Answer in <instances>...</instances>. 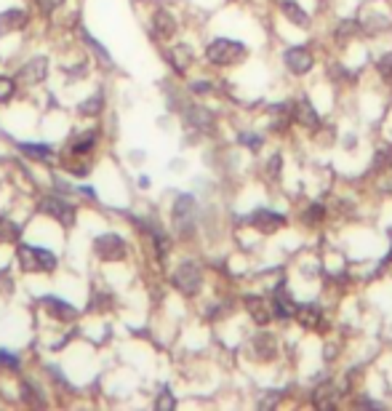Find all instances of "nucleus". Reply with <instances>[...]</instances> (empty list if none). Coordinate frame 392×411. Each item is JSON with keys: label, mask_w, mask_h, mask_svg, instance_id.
<instances>
[{"label": "nucleus", "mask_w": 392, "mask_h": 411, "mask_svg": "<svg viewBox=\"0 0 392 411\" xmlns=\"http://www.w3.org/2000/svg\"><path fill=\"white\" fill-rule=\"evenodd\" d=\"M246 54H248L246 46L238 43V40H229V38H219V40H213L211 46L206 48V57L216 67H232V64L246 59Z\"/></svg>", "instance_id": "nucleus-1"}, {"label": "nucleus", "mask_w": 392, "mask_h": 411, "mask_svg": "<svg viewBox=\"0 0 392 411\" xmlns=\"http://www.w3.org/2000/svg\"><path fill=\"white\" fill-rule=\"evenodd\" d=\"M19 264L27 273H51L56 267V257L45 248H35V246H22L19 248Z\"/></svg>", "instance_id": "nucleus-2"}, {"label": "nucleus", "mask_w": 392, "mask_h": 411, "mask_svg": "<svg viewBox=\"0 0 392 411\" xmlns=\"http://www.w3.org/2000/svg\"><path fill=\"white\" fill-rule=\"evenodd\" d=\"M200 283H203V275H200L195 262H184V264L176 267V273H174V286H176L181 294L193 297V294L200 291Z\"/></svg>", "instance_id": "nucleus-3"}, {"label": "nucleus", "mask_w": 392, "mask_h": 411, "mask_svg": "<svg viewBox=\"0 0 392 411\" xmlns=\"http://www.w3.org/2000/svg\"><path fill=\"white\" fill-rule=\"evenodd\" d=\"M93 251H96V257L102 262H118V259L126 257V244H123L121 235L107 232V235H99L93 241Z\"/></svg>", "instance_id": "nucleus-4"}, {"label": "nucleus", "mask_w": 392, "mask_h": 411, "mask_svg": "<svg viewBox=\"0 0 392 411\" xmlns=\"http://www.w3.org/2000/svg\"><path fill=\"white\" fill-rule=\"evenodd\" d=\"M40 209H43L51 219H56L59 225H64V227H70V225L75 222V209H73L67 200H61L59 195H48V198H43Z\"/></svg>", "instance_id": "nucleus-5"}, {"label": "nucleus", "mask_w": 392, "mask_h": 411, "mask_svg": "<svg viewBox=\"0 0 392 411\" xmlns=\"http://www.w3.org/2000/svg\"><path fill=\"white\" fill-rule=\"evenodd\" d=\"M312 54L307 48H288L286 51V67L294 75H304L312 70Z\"/></svg>", "instance_id": "nucleus-6"}, {"label": "nucleus", "mask_w": 392, "mask_h": 411, "mask_svg": "<svg viewBox=\"0 0 392 411\" xmlns=\"http://www.w3.org/2000/svg\"><path fill=\"white\" fill-rule=\"evenodd\" d=\"M251 348H254V358H259V361H272L278 355V339L270 331H259L251 339Z\"/></svg>", "instance_id": "nucleus-7"}, {"label": "nucleus", "mask_w": 392, "mask_h": 411, "mask_svg": "<svg viewBox=\"0 0 392 411\" xmlns=\"http://www.w3.org/2000/svg\"><path fill=\"white\" fill-rule=\"evenodd\" d=\"M243 222H246V225H254V227L262 230V232H275L278 227H283L286 219L275 211H254L251 216H246Z\"/></svg>", "instance_id": "nucleus-8"}, {"label": "nucleus", "mask_w": 392, "mask_h": 411, "mask_svg": "<svg viewBox=\"0 0 392 411\" xmlns=\"http://www.w3.org/2000/svg\"><path fill=\"white\" fill-rule=\"evenodd\" d=\"M193 216H195V203H193L190 195H181V198L174 203V222L187 232L190 225H193Z\"/></svg>", "instance_id": "nucleus-9"}, {"label": "nucleus", "mask_w": 392, "mask_h": 411, "mask_svg": "<svg viewBox=\"0 0 392 411\" xmlns=\"http://www.w3.org/2000/svg\"><path fill=\"white\" fill-rule=\"evenodd\" d=\"M43 305H45V313L48 315H54L56 320H75L77 318V310L73 305H67L64 299H56V297H45L43 299Z\"/></svg>", "instance_id": "nucleus-10"}, {"label": "nucleus", "mask_w": 392, "mask_h": 411, "mask_svg": "<svg viewBox=\"0 0 392 411\" xmlns=\"http://www.w3.org/2000/svg\"><path fill=\"white\" fill-rule=\"evenodd\" d=\"M294 318H296V323H299L302 329H317L320 320H323V313H320V307H315V305H299L294 310Z\"/></svg>", "instance_id": "nucleus-11"}, {"label": "nucleus", "mask_w": 392, "mask_h": 411, "mask_svg": "<svg viewBox=\"0 0 392 411\" xmlns=\"http://www.w3.org/2000/svg\"><path fill=\"white\" fill-rule=\"evenodd\" d=\"M24 24H27V11L22 8H8L6 14H0V35L22 30Z\"/></svg>", "instance_id": "nucleus-12"}, {"label": "nucleus", "mask_w": 392, "mask_h": 411, "mask_svg": "<svg viewBox=\"0 0 392 411\" xmlns=\"http://www.w3.org/2000/svg\"><path fill=\"white\" fill-rule=\"evenodd\" d=\"M243 302H246V310L251 313V318L257 320L259 326H267V323H270V318H272L270 305H267L262 297H246Z\"/></svg>", "instance_id": "nucleus-13"}, {"label": "nucleus", "mask_w": 392, "mask_h": 411, "mask_svg": "<svg viewBox=\"0 0 392 411\" xmlns=\"http://www.w3.org/2000/svg\"><path fill=\"white\" fill-rule=\"evenodd\" d=\"M19 75H22L24 83H40V80L48 75V61H45L43 57L27 61V64L22 67V73H19Z\"/></svg>", "instance_id": "nucleus-14"}, {"label": "nucleus", "mask_w": 392, "mask_h": 411, "mask_svg": "<svg viewBox=\"0 0 392 411\" xmlns=\"http://www.w3.org/2000/svg\"><path fill=\"white\" fill-rule=\"evenodd\" d=\"M152 30H155L158 38L168 40V38H174V32H176V22H174V16L166 14V11H158L155 19H152Z\"/></svg>", "instance_id": "nucleus-15"}, {"label": "nucleus", "mask_w": 392, "mask_h": 411, "mask_svg": "<svg viewBox=\"0 0 392 411\" xmlns=\"http://www.w3.org/2000/svg\"><path fill=\"white\" fill-rule=\"evenodd\" d=\"M280 11H283L288 22H294L296 27H307V24H310V14H307L304 8H299L294 0H283V3H280Z\"/></svg>", "instance_id": "nucleus-16"}, {"label": "nucleus", "mask_w": 392, "mask_h": 411, "mask_svg": "<svg viewBox=\"0 0 392 411\" xmlns=\"http://www.w3.org/2000/svg\"><path fill=\"white\" fill-rule=\"evenodd\" d=\"M187 123L193 128H211L213 115L206 107H187Z\"/></svg>", "instance_id": "nucleus-17"}, {"label": "nucleus", "mask_w": 392, "mask_h": 411, "mask_svg": "<svg viewBox=\"0 0 392 411\" xmlns=\"http://www.w3.org/2000/svg\"><path fill=\"white\" fill-rule=\"evenodd\" d=\"M275 315H280V318H291L294 315V302H291V297H288V291L283 289V286H278V291H275Z\"/></svg>", "instance_id": "nucleus-18"}, {"label": "nucleus", "mask_w": 392, "mask_h": 411, "mask_svg": "<svg viewBox=\"0 0 392 411\" xmlns=\"http://www.w3.org/2000/svg\"><path fill=\"white\" fill-rule=\"evenodd\" d=\"M294 118L302 123V126H307V128H317V115L310 102H299V105L294 107Z\"/></svg>", "instance_id": "nucleus-19"}, {"label": "nucleus", "mask_w": 392, "mask_h": 411, "mask_svg": "<svg viewBox=\"0 0 392 411\" xmlns=\"http://www.w3.org/2000/svg\"><path fill=\"white\" fill-rule=\"evenodd\" d=\"M171 61H174V67L179 70V73H184L187 70V64L193 61V51H190V46H174V51H171Z\"/></svg>", "instance_id": "nucleus-20"}, {"label": "nucleus", "mask_w": 392, "mask_h": 411, "mask_svg": "<svg viewBox=\"0 0 392 411\" xmlns=\"http://www.w3.org/2000/svg\"><path fill=\"white\" fill-rule=\"evenodd\" d=\"M19 241V227L11 219H0V244H16Z\"/></svg>", "instance_id": "nucleus-21"}, {"label": "nucleus", "mask_w": 392, "mask_h": 411, "mask_svg": "<svg viewBox=\"0 0 392 411\" xmlns=\"http://www.w3.org/2000/svg\"><path fill=\"white\" fill-rule=\"evenodd\" d=\"M333 398H336V393H333V384H323V387H317V393H315V406H333Z\"/></svg>", "instance_id": "nucleus-22"}, {"label": "nucleus", "mask_w": 392, "mask_h": 411, "mask_svg": "<svg viewBox=\"0 0 392 411\" xmlns=\"http://www.w3.org/2000/svg\"><path fill=\"white\" fill-rule=\"evenodd\" d=\"M19 147H22V153H27L30 158H35V160L51 158V147H45V144H19Z\"/></svg>", "instance_id": "nucleus-23"}, {"label": "nucleus", "mask_w": 392, "mask_h": 411, "mask_svg": "<svg viewBox=\"0 0 392 411\" xmlns=\"http://www.w3.org/2000/svg\"><path fill=\"white\" fill-rule=\"evenodd\" d=\"M16 94V83L11 77L0 75V105H6V102H11Z\"/></svg>", "instance_id": "nucleus-24"}, {"label": "nucleus", "mask_w": 392, "mask_h": 411, "mask_svg": "<svg viewBox=\"0 0 392 411\" xmlns=\"http://www.w3.org/2000/svg\"><path fill=\"white\" fill-rule=\"evenodd\" d=\"M77 110H80V115H96V112L102 110V96L96 94L93 99H89V102H83V105L77 107Z\"/></svg>", "instance_id": "nucleus-25"}, {"label": "nucleus", "mask_w": 392, "mask_h": 411, "mask_svg": "<svg viewBox=\"0 0 392 411\" xmlns=\"http://www.w3.org/2000/svg\"><path fill=\"white\" fill-rule=\"evenodd\" d=\"M355 27H358L355 22H342V24H339V30H336V40H339V43L349 40V38L355 35Z\"/></svg>", "instance_id": "nucleus-26"}, {"label": "nucleus", "mask_w": 392, "mask_h": 411, "mask_svg": "<svg viewBox=\"0 0 392 411\" xmlns=\"http://www.w3.org/2000/svg\"><path fill=\"white\" fill-rule=\"evenodd\" d=\"M379 75L392 83V51L390 54H384V57L379 59Z\"/></svg>", "instance_id": "nucleus-27"}, {"label": "nucleus", "mask_w": 392, "mask_h": 411, "mask_svg": "<svg viewBox=\"0 0 392 411\" xmlns=\"http://www.w3.org/2000/svg\"><path fill=\"white\" fill-rule=\"evenodd\" d=\"M323 209H320V206H310V209H307V211L302 214L304 219H307V222H310V225H315V222H320V219H323Z\"/></svg>", "instance_id": "nucleus-28"}, {"label": "nucleus", "mask_w": 392, "mask_h": 411, "mask_svg": "<svg viewBox=\"0 0 392 411\" xmlns=\"http://www.w3.org/2000/svg\"><path fill=\"white\" fill-rule=\"evenodd\" d=\"M22 390H24V393H22V398H24L27 403H43L40 398L35 396V387H32V384H27V382H24V384H22Z\"/></svg>", "instance_id": "nucleus-29"}, {"label": "nucleus", "mask_w": 392, "mask_h": 411, "mask_svg": "<svg viewBox=\"0 0 392 411\" xmlns=\"http://www.w3.org/2000/svg\"><path fill=\"white\" fill-rule=\"evenodd\" d=\"M190 89H193V94H209L211 91V83H193Z\"/></svg>", "instance_id": "nucleus-30"}, {"label": "nucleus", "mask_w": 392, "mask_h": 411, "mask_svg": "<svg viewBox=\"0 0 392 411\" xmlns=\"http://www.w3.org/2000/svg\"><path fill=\"white\" fill-rule=\"evenodd\" d=\"M0 364L11 366V371H14L16 366H19V364H16V358H14V355H6V352H0Z\"/></svg>", "instance_id": "nucleus-31"}, {"label": "nucleus", "mask_w": 392, "mask_h": 411, "mask_svg": "<svg viewBox=\"0 0 392 411\" xmlns=\"http://www.w3.org/2000/svg\"><path fill=\"white\" fill-rule=\"evenodd\" d=\"M160 406H163V409H171V406H174V398L168 396V393H163V398H160Z\"/></svg>", "instance_id": "nucleus-32"}, {"label": "nucleus", "mask_w": 392, "mask_h": 411, "mask_svg": "<svg viewBox=\"0 0 392 411\" xmlns=\"http://www.w3.org/2000/svg\"><path fill=\"white\" fill-rule=\"evenodd\" d=\"M241 142H246V144H251V147H257V144L262 142V139H259V137H241Z\"/></svg>", "instance_id": "nucleus-33"}, {"label": "nucleus", "mask_w": 392, "mask_h": 411, "mask_svg": "<svg viewBox=\"0 0 392 411\" xmlns=\"http://www.w3.org/2000/svg\"><path fill=\"white\" fill-rule=\"evenodd\" d=\"M59 3H61V0H43V8H45V11H51V8H56Z\"/></svg>", "instance_id": "nucleus-34"}, {"label": "nucleus", "mask_w": 392, "mask_h": 411, "mask_svg": "<svg viewBox=\"0 0 392 411\" xmlns=\"http://www.w3.org/2000/svg\"><path fill=\"white\" fill-rule=\"evenodd\" d=\"M278 163H280V158H278V155H275V158H272V163H270V174H272V177H275V174H278Z\"/></svg>", "instance_id": "nucleus-35"}]
</instances>
